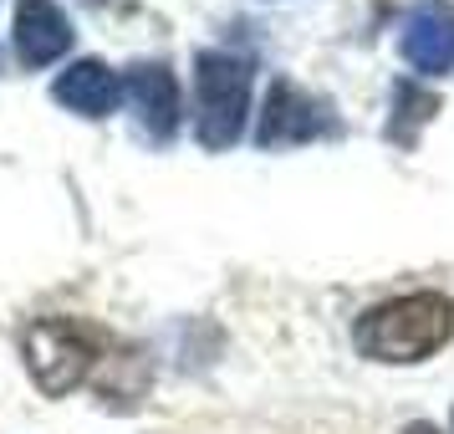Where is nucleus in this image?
I'll use <instances>...</instances> for the list:
<instances>
[{
  "instance_id": "nucleus-1",
  "label": "nucleus",
  "mask_w": 454,
  "mask_h": 434,
  "mask_svg": "<svg viewBox=\"0 0 454 434\" xmlns=\"http://www.w3.org/2000/svg\"><path fill=\"white\" fill-rule=\"evenodd\" d=\"M454 337V302L444 291H413L357 317L352 343L372 363H424Z\"/></svg>"
},
{
  "instance_id": "nucleus-2",
  "label": "nucleus",
  "mask_w": 454,
  "mask_h": 434,
  "mask_svg": "<svg viewBox=\"0 0 454 434\" xmlns=\"http://www.w3.org/2000/svg\"><path fill=\"white\" fill-rule=\"evenodd\" d=\"M21 352L36 389L46 398H62L77 383H87L98 373V363L113 358V337L98 322H82V317H42L21 332Z\"/></svg>"
},
{
  "instance_id": "nucleus-3",
  "label": "nucleus",
  "mask_w": 454,
  "mask_h": 434,
  "mask_svg": "<svg viewBox=\"0 0 454 434\" xmlns=\"http://www.w3.org/2000/svg\"><path fill=\"white\" fill-rule=\"evenodd\" d=\"M250 113V62L230 51H200L194 57V138L209 154L240 144Z\"/></svg>"
},
{
  "instance_id": "nucleus-4",
  "label": "nucleus",
  "mask_w": 454,
  "mask_h": 434,
  "mask_svg": "<svg viewBox=\"0 0 454 434\" xmlns=\"http://www.w3.org/2000/svg\"><path fill=\"white\" fill-rule=\"evenodd\" d=\"M322 133H337V118H332L327 103H317L311 92H301L296 83H270L266 107H261V128H255V144L261 148H296L311 144Z\"/></svg>"
},
{
  "instance_id": "nucleus-5",
  "label": "nucleus",
  "mask_w": 454,
  "mask_h": 434,
  "mask_svg": "<svg viewBox=\"0 0 454 434\" xmlns=\"http://www.w3.org/2000/svg\"><path fill=\"white\" fill-rule=\"evenodd\" d=\"M123 98L133 103V113H138V123H144V133L153 138V144H168L174 138V128H179V87H174V77H168L164 62H138L123 72Z\"/></svg>"
},
{
  "instance_id": "nucleus-6",
  "label": "nucleus",
  "mask_w": 454,
  "mask_h": 434,
  "mask_svg": "<svg viewBox=\"0 0 454 434\" xmlns=\"http://www.w3.org/2000/svg\"><path fill=\"white\" fill-rule=\"evenodd\" d=\"M403 62L413 72H424V77H444L454 67V11L450 5H439V0H424V5H413L409 21H403Z\"/></svg>"
},
{
  "instance_id": "nucleus-7",
  "label": "nucleus",
  "mask_w": 454,
  "mask_h": 434,
  "mask_svg": "<svg viewBox=\"0 0 454 434\" xmlns=\"http://www.w3.org/2000/svg\"><path fill=\"white\" fill-rule=\"evenodd\" d=\"M11 36H16V62L21 67H51L72 46V26H67L57 0H21Z\"/></svg>"
},
{
  "instance_id": "nucleus-8",
  "label": "nucleus",
  "mask_w": 454,
  "mask_h": 434,
  "mask_svg": "<svg viewBox=\"0 0 454 434\" xmlns=\"http://www.w3.org/2000/svg\"><path fill=\"white\" fill-rule=\"evenodd\" d=\"M118 77L107 72V62H98V57H82V62H72L57 77V87H51V98L62 107H72V113H82V118H107L113 107H118Z\"/></svg>"
},
{
  "instance_id": "nucleus-9",
  "label": "nucleus",
  "mask_w": 454,
  "mask_h": 434,
  "mask_svg": "<svg viewBox=\"0 0 454 434\" xmlns=\"http://www.w3.org/2000/svg\"><path fill=\"white\" fill-rule=\"evenodd\" d=\"M434 113H439V98H434V92H424V87H413V83H398V87H393L388 138H393V144H403V148H413V144H419V128L429 123Z\"/></svg>"
},
{
  "instance_id": "nucleus-10",
  "label": "nucleus",
  "mask_w": 454,
  "mask_h": 434,
  "mask_svg": "<svg viewBox=\"0 0 454 434\" xmlns=\"http://www.w3.org/2000/svg\"><path fill=\"white\" fill-rule=\"evenodd\" d=\"M403 434H439V430H434V424H409Z\"/></svg>"
},
{
  "instance_id": "nucleus-11",
  "label": "nucleus",
  "mask_w": 454,
  "mask_h": 434,
  "mask_svg": "<svg viewBox=\"0 0 454 434\" xmlns=\"http://www.w3.org/2000/svg\"><path fill=\"white\" fill-rule=\"evenodd\" d=\"M92 5H98V0H92Z\"/></svg>"
}]
</instances>
